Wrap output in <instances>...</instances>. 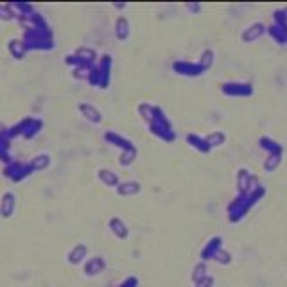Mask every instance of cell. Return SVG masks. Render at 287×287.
<instances>
[{"instance_id":"cell-1","label":"cell","mask_w":287,"mask_h":287,"mask_svg":"<svg viewBox=\"0 0 287 287\" xmlns=\"http://www.w3.org/2000/svg\"><path fill=\"white\" fill-rule=\"evenodd\" d=\"M266 188L262 185H259L257 188H253L249 194H239L235 201L228 206V214H230V223H239L241 219H244V215L248 214L251 206L257 205L260 198H264Z\"/></svg>"},{"instance_id":"cell-9","label":"cell","mask_w":287,"mask_h":287,"mask_svg":"<svg viewBox=\"0 0 287 287\" xmlns=\"http://www.w3.org/2000/svg\"><path fill=\"white\" fill-rule=\"evenodd\" d=\"M223 249V237L221 235H215L205 244V248L201 249V260L203 262H208V260H214V257L217 255V251Z\"/></svg>"},{"instance_id":"cell-13","label":"cell","mask_w":287,"mask_h":287,"mask_svg":"<svg viewBox=\"0 0 287 287\" xmlns=\"http://www.w3.org/2000/svg\"><path fill=\"white\" fill-rule=\"evenodd\" d=\"M15 208H17V196L13 192H6L0 199V215L4 219H9L15 214Z\"/></svg>"},{"instance_id":"cell-26","label":"cell","mask_w":287,"mask_h":287,"mask_svg":"<svg viewBox=\"0 0 287 287\" xmlns=\"http://www.w3.org/2000/svg\"><path fill=\"white\" fill-rule=\"evenodd\" d=\"M76 56H78V58L83 61V63H88V65H95V60H97L95 50L86 49V47H81V49L76 50Z\"/></svg>"},{"instance_id":"cell-27","label":"cell","mask_w":287,"mask_h":287,"mask_svg":"<svg viewBox=\"0 0 287 287\" xmlns=\"http://www.w3.org/2000/svg\"><path fill=\"white\" fill-rule=\"evenodd\" d=\"M205 140H206L210 147L214 149V147H219V145H223V144L226 142V135L223 131H212L208 137H205Z\"/></svg>"},{"instance_id":"cell-18","label":"cell","mask_w":287,"mask_h":287,"mask_svg":"<svg viewBox=\"0 0 287 287\" xmlns=\"http://www.w3.org/2000/svg\"><path fill=\"white\" fill-rule=\"evenodd\" d=\"M115 36L121 41H126L129 38V20L126 17H119L115 22Z\"/></svg>"},{"instance_id":"cell-23","label":"cell","mask_w":287,"mask_h":287,"mask_svg":"<svg viewBox=\"0 0 287 287\" xmlns=\"http://www.w3.org/2000/svg\"><path fill=\"white\" fill-rule=\"evenodd\" d=\"M11 138H9V135H2L0 137V160L6 162V164H11V155H9V145H11Z\"/></svg>"},{"instance_id":"cell-20","label":"cell","mask_w":287,"mask_h":287,"mask_svg":"<svg viewBox=\"0 0 287 287\" xmlns=\"http://www.w3.org/2000/svg\"><path fill=\"white\" fill-rule=\"evenodd\" d=\"M140 190H142V185L138 182H124L117 187L119 196H135V194H138Z\"/></svg>"},{"instance_id":"cell-14","label":"cell","mask_w":287,"mask_h":287,"mask_svg":"<svg viewBox=\"0 0 287 287\" xmlns=\"http://www.w3.org/2000/svg\"><path fill=\"white\" fill-rule=\"evenodd\" d=\"M78 110H79V113H81L86 121L92 122V124H101V122H102V115H101V111L97 110L94 104L81 102V104H78Z\"/></svg>"},{"instance_id":"cell-8","label":"cell","mask_w":287,"mask_h":287,"mask_svg":"<svg viewBox=\"0 0 287 287\" xmlns=\"http://www.w3.org/2000/svg\"><path fill=\"white\" fill-rule=\"evenodd\" d=\"M172 70L185 76V78H198L201 74H205V70L199 66V63H190V61H174L172 63Z\"/></svg>"},{"instance_id":"cell-28","label":"cell","mask_w":287,"mask_h":287,"mask_svg":"<svg viewBox=\"0 0 287 287\" xmlns=\"http://www.w3.org/2000/svg\"><path fill=\"white\" fill-rule=\"evenodd\" d=\"M137 155H138V151H137V147L133 145V147H129V149H126V151H122V155H121V165H124V167H127V165H131L133 162L137 160Z\"/></svg>"},{"instance_id":"cell-24","label":"cell","mask_w":287,"mask_h":287,"mask_svg":"<svg viewBox=\"0 0 287 287\" xmlns=\"http://www.w3.org/2000/svg\"><path fill=\"white\" fill-rule=\"evenodd\" d=\"M9 52H11V56L15 60H23V56H25L27 49H25V45H23L22 40H11V41H9Z\"/></svg>"},{"instance_id":"cell-30","label":"cell","mask_w":287,"mask_h":287,"mask_svg":"<svg viewBox=\"0 0 287 287\" xmlns=\"http://www.w3.org/2000/svg\"><path fill=\"white\" fill-rule=\"evenodd\" d=\"M282 164V155H267V158H266L264 162V169L267 172H273L276 171V167Z\"/></svg>"},{"instance_id":"cell-15","label":"cell","mask_w":287,"mask_h":287,"mask_svg":"<svg viewBox=\"0 0 287 287\" xmlns=\"http://www.w3.org/2000/svg\"><path fill=\"white\" fill-rule=\"evenodd\" d=\"M108 226H110L111 233L115 235L117 239H121V241H124V239L129 237V230H127L126 223L122 221L121 217H111L110 221H108Z\"/></svg>"},{"instance_id":"cell-32","label":"cell","mask_w":287,"mask_h":287,"mask_svg":"<svg viewBox=\"0 0 287 287\" xmlns=\"http://www.w3.org/2000/svg\"><path fill=\"white\" fill-rule=\"evenodd\" d=\"M198 63H199V66H201V68L206 72L210 66L214 65V52H212V50H205L203 54H201V58H199Z\"/></svg>"},{"instance_id":"cell-22","label":"cell","mask_w":287,"mask_h":287,"mask_svg":"<svg viewBox=\"0 0 287 287\" xmlns=\"http://www.w3.org/2000/svg\"><path fill=\"white\" fill-rule=\"evenodd\" d=\"M267 33H269V36L273 40H275L278 45H286L287 43V29H282L278 27V25H271V27H267Z\"/></svg>"},{"instance_id":"cell-16","label":"cell","mask_w":287,"mask_h":287,"mask_svg":"<svg viewBox=\"0 0 287 287\" xmlns=\"http://www.w3.org/2000/svg\"><path fill=\"white\" fill-rule=\"evenodd\" d=\"M104 140H106V142L113 144V145H117V147H121L122 151H126V149H129V147H133L131 140H127V138H124L122 135H119V133H113V131L104 133Z\"/></svg>"},{"instance_id":"cell-10","label":"cell","mask_w":287,"mask_h":287,"mask_svg":"<svg viewBox=\"0 0 287 287\" xmlns=\"http://www.w3.org/2000/svg\"><path fill=\"white\" fill-rule=\"evenodd\" d=\"M104 269H106V260H104V257H101V255L88 259L86 262H84V267H83L84 275L86 276H97Z\"/></svg>"},{"instance_id":"cell-36","label":"cell","mask_w":287,"mask_h":287,"mask_svg":"<svg viewBox=\"0 0 287 287\" xmlns=\"http://www.w3.org/2000/svg\"><path fill=\"white\" fill-rule=\"evenodd\" d=\"M282 13H284V17H286V20H287V7L286 9H282Z\"/></svg>"},{"instance_id":"cell-31","label":"cell","mask_w":287,"mask_h":287,"mask_svg":"<svg viewBox=\"0 0 287 287\" xmlns=\"http://www.w3.org/2000/svg\"><path fill=\"white\" fill-rule=\"evenodd\" d=\"M15 18H17V13L13 9V4H2L0 6V20L9 22V20H15Z\"/></svg>"},{"instance_id":"cell-29","label":"cell","mask_w":287,"mask_h":287,"mask_svg":"<svg viewBox=\"0 0 287 287\" xmlns=\"http://www.w3.org/2000/svg\"><path fill=\"white\" fill-rule=\"evenodd\" d=\"M205 276H208V267H206V262H199V264L194 266V269H192V282L196 284V282L199 280H203Z\"/></svg>"},{"instance_id":"cell-19","label":"cell","mask_w":287,"mask_h":287,"mask_svg":"<svg viewBox=\"0 0 287 287\" xmlns=\"http://www.w3.org/2000/svg\"><path fill=\"white\" fill-rule=\"evenodd\" d=\"M187 142L190 144V147H194V149H198L199 153H210V147L208 145V142L205 140L203 137H198V135H187Z\"/></svg>"},{"instance_id":"cell-7","label":"cell","mask_w":287,"mask_h":287,"mask_svg":"<svg viewBox=\"0 0 287 287\" xmlns=\"http://www.w3.org/2000/svg\"><path fill=\"white\" fill-rule=\"evenodd\" d=\"M221 90L223 94L230 95V97H249V95H253V86L249 83H237V81L225 83Z\"/></svg>"},{"instance_id":"cell-3","label":"cell","mask_w":287,"mask_h":287,"mask_svg":"<svg viewBox=\"0 0 287 287\" xmlns=\"http://www.w3.org/2000/svg\"><path fill=\"white\" fill-rule=\"evenodd\" d=\"M149 129L160 140H165V142H174L176 140V133L172 129L171 122L158 106H155V115H153V121L149 122Z\"/></svg>"},{"instance_id":"cell-5","label":"cell","mask_w":287,"mask_h":287,"mask_svg":"<svg viewBox=\"0 0 287 287\" xmlns=\"http://www.w3.org/2000/svg\"><path fill=\"white\" fill-rule=\"evenodd\" d=\"M43 127V121L41 119H33V117H27L17 124V126H11L7 129V135L9 138L18 137V135H23L25 138H33L36 137Z\"/></svg>"},{"instance_id":"cell-11","label":"cell","mask_w":287,"mask_h":287,"mask_svg":"<svg viewBox=\"0 0 287 287\" xmlns=\"http://www.w3.org/2000/svg\"><path fill=\"white\" fill-rule=\"evenodd\" d=\"M86 255H88V246L86 244H76L66 255V262L72 266H79L86 262Z\"/></svg>"},{"instance_id":"cell-33","label":"cell","mask_w":287,"mask_h":287,"mask_svg":"<svg viewBox=\"0 0 287 287\" xmlns=\"http://www.w3.org/2000/svg\"><path fill=\"white\" fill-rule=\"evenodd\" d=\"M214 262H217V264H221V266L232 264V253H230V251H226L225 248L219 249V251H217V255L214 257Z\"/></svg>"},{"instance_id":"cell-2","label":"cell","mask_w":287,"mask_h":287,"mask_svg":"<svg viewBox=\"0 0 287 287\" xmlns=\"http://www.w3.org/2000/svg\"><path fill=\"white\" fill-rule=\"evenodd\" d=\"M22 41L27 50L54 49V40H52V31H50V29H33V31H25Z\"/></svg>"},{"instance_id":"cell-6","label":"cell","mask_w":287,"mask_h":287,"mask_svg":"<svg viewBox=\"0 0 287 287\" xmlns=\"http://www.w3.org/2000/svg\"><path fill=\"white\" fill-rule=\"evenodd\" d=\"M33 167L29 164H22V162H11L7 164V167L4 169V176L9 178L11 182H22L27 176L33 174Z\"/></svg>"},{"instance_id":"cell-35","label":"cell","mask_w":287,"mask_h":287,"mask_svg":"<svg viewBox=\"0 0 287 287\" xmlns=\"http://www.w3.org/2000/svg\"><path fill=\"white\" fill-rule=\"evenodd\" d=\"M117 287H138V278L137 276H127L126 280L119 284Z\"/></svg>"},{"instance_id":"cell-12","label":"cell","mask_w":287,"mask_h":287,"mask_svg":"<svg viewBox=\"0 0 287 287\" xmlns=\"http://www.w3.org/2000/svg\"><path fill=\"white\" fill-rule=\"evenodd\" d=\"M266 31H267V27H266L264 23L255 22V23H251L249 27L244 29V33L241 34V38H243L244 43H251V41H255V40H259L260 36H264Z\"/></svg>"},{"instance_id":"cell-21","label":"cell","mask_w":287,"mask_h":287,"mask_svg":"<svg viewBox=\"0 0 287 287\" xmlns=\"http://www.w3.org/2000/svg\"><path fill=\"white\" fill-rule=\"evenodd\" d=\"M260 147L264 151H267V155H284V147L280 144H276L275 140H271L267 137L260 138Z\"/></svg>"},{"instance_id":"cell-25","label":"cell","mask_w":287,"mask_h":287,"mask_svg":"<svg viewBox=\"0 0 287 287\" xmlns=\"http://www.w3.org/2000/svg\"><path fill=\"white\" fill-rule=\"evenodd\" d=\"M29 165L33 167V171H43V169H47L50 165V156L47 153L34 156L33 160L29 162Z\"/></svg>"},{"instance_id":"cell-34","label":"cell","mask_w":287,"mask_h":287,"mask_svg":"<svg viewBox=\"0 0 287 287\" xmlns=\"http://www.w3.org/2000/svg\"><path fill=\"white\" fill-rule=\"evenodd\" d=\"M196 287H214V276L208 275V276H205L203 280H199L194 284Z\"/></svg>"},{"instance_id":"cell-4","label":"cell","mask_w":287,"mask_h":287,"mask_svg":"<svg viewBox=\"0 0 287 287\" xmlns=\"http://www.w3.org/2000/svg\"><path fill=\"white\" fill-rule=\"evenodd\" d=\"M110 70H111V56L104 54L101 58L99 65L95 66L88 78V83L97 88H108L110 84Z\"/></svg>"},{"instance_id":"cell-17","label":"cell","mask_w":287,"mask_h":287,"mask_svg":"<svg viewBox=\"0 0 287 287\" xmlns=\"http://www.w3.org/2000/svg\"><path fill=\"white\" fill-rule=\"evenodd\" d=\"M97 178L104 183L106 187H115L117 188L119 185H121L119 176H117L113 171H110V169H99V171H97Z\"/></svg>"}]
</instances>
